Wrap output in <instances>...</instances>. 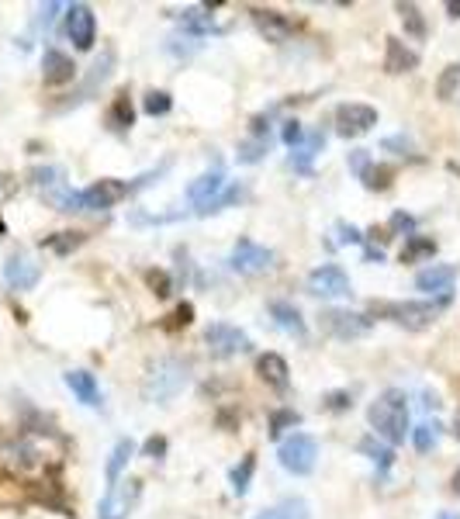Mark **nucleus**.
Instances as JSON below:
<instances>
[{
    "label": "nucleus",
    "mask_w": 460,
    "mask_h": 519,
    "mask_svg": "<svg viewBox=\"0 0 460 519\" xmlns=\"http://www.w3.org/2000/svg\"><path fill=\"white\" fill-rule=\"evenodd\" d=\"M367 419L374 426V433L384 437L391 447L405 443V437L412 433V429H408V399H405V391H398V388L381 391V395L370 402V408H367Z\"/></svg>",
    "instance_id": "1"
},
{
    "label": "nucleus",
    "mask_w": 460,
    "mask_h": 519,
    "mask_svg": "<svg viewBox=\"0 0 460 519\" xmlns=\"http://www.w3.org/2000/svg\"><path fill=\"white\" fill-rule=\"evenodd\" d=\"M191 381V367L177 357H159L156 364H149L146 378H142V399L153 405H167L177 399Z\"/></svg>",
    "instance_id": "2"
},
{
    "label": "nucleus",
    "mask_w": 460,
    "mask_h": 519,
    "mask_svg": "<svg viewBox=\"0 0 460 519\" xmlns=\"http://www.w3.org/2000/svg\"><path fill=\"white\" fill-rule=\"evenodd\" d=\"M446 305H450V298H436V302H370L367 315L370 319H388L395 326H405L416 332V329L433 326V319Z\"/></svg>",
    "instance_id": "3"
},
{
    "label": "nucleus",
    "mask_w": 460,
    "mask_h": 519,
    "mask_svg": "<svg viewBox=\"0 0 460 519\" xmlns=\"http://www.w3.org/2000/svg\"><path fill=\"white\" fill-rule=\"evenodd\" d=\"M277 461L288 475L305 478V475L315 471V461H319V440L308 437V433H291L288 440L277 447Z\"/></svg>",
    "instance_id": "4"
},
{
    "label": "nucleus",
    "mask_w": 460,
    "mask_h": 519,
    "mask_svg": "<svg viewBox=\"0 0 460 519\" xmlns=\"http://www.w3.org/2000/svg\"><path fill=\"white\" fill-rule=\"evenodd\" d=\"M319 326L326 329L336 340H357L374 329V319L367 312H350V308H322L319 312Z\"/></svg>",
    "instance_id": "5"
},
{
    "label": "nucleus",
    "mask_w": 460,
    "mask_h": 519,
    "mask_svg": "<svg viewBox=\"0 0 460 519\" xmlns=\"http://www.w3.org/2000/svg\"><path fill=\"white\" fill-rule=\"evenodd\" d=\"M129 194H132L129 180L104 177V180L91 184L87 191H80V212H108V208H115L118 201H125Z\"/></svg>",
    "instance_id": "6"
},
{
    "label": "nucleus",
    "mask_w": 460,
    "mask_h": 519,
    "mask_svg": "<svg viewBox=\"0 0 460 519\" xmlns=\"http://www.w3.org/2000/svg\"><path fill=\"white\" fill-rule=\"evenodd\" d=\"M205 343H208V353L218 357V360H229V357H239L250 350V336L239 326H229V322H211L205 329Z\"/></svg>",
    "instance_id": "7"
},
{
    "label": "nucleus",
    "mask_w": 460,
    "mask_h": 519,
    "mask_svg": "<svg viewBox=\"0 0 460 519\" xmlns=\"http://www.w3.org/2000/svg\"><path fill=\"white\" fill-rule=\"evenodd\" d=\"M229 267L235 274H243V277H256V274L273 267V250L253 243V239H239L229 253Z\"/></svg>",
    "instance_id": "8"
},
{
    "label": "nucleus",
    "mask_w": 460,
    "mask_h": 519,
    "mask_svg": "<svg viewBox=\"0 0 460 519\" xmlns=\"http://www.w3.org/2000/svg\"><path fill=\"white\" fill-rule=\"evenodd\" d=\"M378 125V108L370 104H360V101H346L336 108V132L343 139H357V135H367Z\"/></svg>",
    "instance_id": "9"
},
{
    "label": "nucleus",
    "mask_w": 460,
    "mask_h": 519,
    "mask_svg": "<svg viewBox=\"0 0 460 519\" xmlns=\"http://www.w3.org/2000/svg\"><path fill=\"white\" fill-rule=\"evenodd\" d=\"M350 291H353L350 274L340 264H322L308 274V294L315 298H346Z\"/></svg>",
    "instance_id": "10"
},
{
    "label": "nucleus",
    "mask_w": 460,
    "mask_h": 519,
    "mask_svg": "<svg viewBox=\"0 0 460 519\" xmlns=\"http://www.w3.org/2000/svg\"><path fill=\"white\" fill-rule=\"evenodd\" d=\"M139 492H142V481L139 478L108 485V495H104L101 505H97V516L101 519H125L129 516V509L135 505V499H139Z\"/></svg>",
    "instance_id": "11"
},
{
    "label": "nucleus",
    "mask_w": 460,
    "mask_h": 519,
    "mask_svg": "<svg viewBox=\"0 0 460 519\" xmlns=\"http://www.w3.org/2000/svg\"><path fill=\"white\" fill-rule=\"evenodd\" d=\"M66 35H70V42L77 45L80 53L94 49L97 18H94V11H91L87 4H70V7H66Z\"/></svg>",
    "instance_id": "12"
},
{
    "label": "nucleus",
    "mask_w": 460,
    "mask_h": 519,
    "mask_svg": "<svg viewBox=\"0 0 460 519\" xmlns=\"http://www.w3.org/2000/svg\"><path fill=\"white\" fill-rule=\"evenodd\" d=\"M253 24H256V32L264 35L267 42H284L294 35V28H298V21H291L284 11H273V7H253Z\"/></svg>",
    "instance_id": "13"
},
{
    "label": "nucleus",
    "mask_w": 460,
    "mask_h": 519,
    "mask_svg": "<svg viewBox=\"0 0 460 519\" xmlns=\"http://www.w3.org/2000/svg\"><path fill=\"white\" fill-rule=\"evenodd\" d=\"M111 70H115V49H104V56H101V59L94 62V66H91V73H87V80L80 83L77 94H70V101H62L59 108L66 111V108H77V104H83L87 97H94L97 87H104V83H108Z\"/></svg>",
    "instance_id": "14"
},
{
    "label": "nucleus",
    "mask_w": 460,
    "mask_h": 519,
    "mask_svg": "<svg viewBox=\"0 0 460 519\" xmlns=\"http://www.w3.org/2000/svg\"><path fill=\"white\" fill-rule=\"evenodd\" d=\"M39 277H42V267L35 260H28L24 253H14V256L4 264V281H7V288L32 291L39 284Z\"/></svg>",
    "instance_id": "15"
},
{
    "label": "nucleus",
    "mask_w": 460,
    "mask_h": 519,
    "mask_svg": "<svg viewBox=\"0 0 460 519\" xmlns=\"http://www.w3.org/2000/svg\"><path fill=\"white\" fill-rule=\"evenodd\" d=\"M42 80L45 87H62V83H73L77 80V62L59 53V49H45L42 56Z\"/></svg>",
    "instance_id": "16"
},
{
    "label": "nucleus",
    "mask_w": 460,
    "mask_h": 519,
    "mask_svg": "<svg viewBox=\"0 0 460 519\" xmlns=\"http://www.w3.org/2000/svg\"><path fill=\"white\" fill-rule=\"evenodd\" d=\"M454 281H457V267H454V264H433V267H426L419 277H416V288H419L422 294H440V298H450Z\"/></svg>",
    "instance_id": "17"
},
{
    "label": "nucleus",
    "mask_w": 460,
    "mask_h": 519,
    "mask_svg": "<svg viewBox=\"0 0 460 519\" xmlns=\"http://www.w3.org/2000/svg\"><path fill=\"white\" fill-rule=\"evenodd\" d=\"M412 70H419V53L416 49H408L402 39H384V73H412Z\"/></svg>",
    "instance_id": "18"
},
{
    "label": "nucleus",
    "mask_w": 460,
    "mask_h": 519,
    "mask_svg": "<svg viewBox=\"0 0 460 519\" xmlns=\"http://www.w3.org/2000/svg\"><path fill=\"white\" fill-rule=\"evenodd\" d=\"M256 374H260L264 385L277 388V391H284L291 385V367L281 353H260L256 357Z\"/></svg>",
    "instance_id": "19"
},
{
    "label": "nucleus",
    "mask_w": 460,
    "mask_h": 519,
    "mask_svg": "<svg viewBox=\"0 0 460 519\" xmlns=\"http://www.w3.org/2000/svg\"><path fill=\"white\" fill-rule=\"evenodd\" d=\"M222 187H225V173H222V167H215V170L201 173L191 187H187V201L197 205V208H205L208 201H215V197L222 194Z\"/></svg>",
    "instance_id": "20"
},
{
    "label": "nucleus",
    "mask_w": 460,
    "mask_h": 519,
    "mask_svg": "<svg viewBox=\"0 0 460 519\" xmlns=\"http://www.w3.org/2000/svg\"><path fill=\"white\" fill-rule=\"evenodd\" d=\"M62 381L87 408H101V385H97V378L91 370H66Z\"/></svg>",
    "instance_id": "21"
},
{
    "label": "nucleus",
    "mask_w": 460,
    "mask_h": 519,
    "mask_svg": "<svg viewBox=\"0 0 460 519\" xmlns=\"http://www.w3.org/2000/svg\"><path fill=\"white\" fill-rule=\"evenodd\" d=\"M270 315H273V322L291 332V336H298V340H305V319H302V312L291 305V302H270Z\"/></svg>",
    "instance_id": "22"
},
{
    "label": "nucleus",
    "mask_w": 460,
    "mask_h": 519,
    "mask_svg": "<svg viewBox=\"0 0 460 519\" xmlns=\"http://www.w3.org/2000/svg\"><path fill=\"white\" fill-rule=\"evenodd\" d=\"M132 125H135L132 97H129V91H118V97L111 101V108H108V129H111V132H125V129H132Z\"/></svg>",
    "instance_id": "23"
},
{
    "label": "nucleus",
    "mask_w": 460,
    "mask_h": 519,
    "mask_svg": "<svg viewBox=\"0 0 460 519\" xmlns=\"http://www.w3.org/2000/svg\"><path fill=\"white\" fill-rule=\"evenodd\" d=\"M322 146H326V135H322V132L305 135V142H302V146L291 153V167H294L298 173H311V159L322 153Z\"/></svg>",
    "instance_id": "24"
},
{
    "label": "nucleus",
    "mask_w": 460,
    "mask_h": 519,
    "mask_svg": "<svg viewBox=\"0 0 460 519\" xmlns=\"http://www.w3.org/2000/svg\"><path fill=\"white\" fill-rule=\"evenodd\" d=\"M433 253H436V239H433V235H422V232H412V235H405L402 264H419V260H433Z\"/></svg>",
    "instance_id": "25"
},
{
    "label": "nucleus",
    "mask_w": 460,
    "mask_h": 519,
    "mask_svg": "<svg viewBox=\"0 0 460 519\" xmlns=\"http://www.w3.org/2000/svg\"><path fill=\"white\" fill-rule=\"evenodd\" d=\"M135 454V443L132 440H118L115 450H111V457H108V467H104V475H108V485H118L121 481V471L129 467Z\"/></svg>",
    "instance_id": "26"
},
{
    "label": "nucleus",
    "mask_w": 460,
    "mask_h": 519,
    "mask_svg": "<svg viewBox=\"0 0 460 519\" xmlns=\"http://www.w3.org/2000/svg\"><path fill=\"white\" fill-rule=\"evenodd\" d=\"M180 24H184V32H191V35H215V32H222L211 14H205V7H187L184 14H177Z\"/></svg>",
    "instance_id": "27"
},
{
    "label": "nucleus",
    "mask_w": 460,
    "mask_h": 519,
    "mask_svg": "<svg viewBox=\"0 0 460 519\" xmlns=\"http://www.w3.org/2000/svg\"><path fill=\"white\" fill-rule=\"evenodd\" d=\"M256 519H311V509H308L305 499H284L281 505H273L267 513H260Z\"/></svg>",
    "instance_id": "28"
},
{
    "label": "nucleus",
    "mask_w": 460,
    "mask_h": 519,
    "mask_svg": "<svg viewBox=\"0 0 460 519\" xmlns=\"http://www.w3.org/2000/svg\"><path fill=\"white\" fill-rule=\"evenodd\" d=\"M395 11H398V18H402L405 32L412 35V39H426V18H422V11L416 4H395Z\"/></svg>",
    "instance_id": "29"
},
{
    "label": "nucleus",
    "mask_w": 460,
    "mask_h": 519,
    "mask_svg": "<svg viewBox=\"0 0 460 519\" xmlns=\"http://www.w3.org/2000/svg\"><path fill=\"white\" fill-rule=\"evenodd\" d=\"M253 471H256V454H246L243 461L232 467L229 481H232V492H235V495H246V492H250Z\"/></svg>",
    "instance_id": "30"
},
{
    "label": "nucleus",
    "mask_w": 460,
    "mask_h": 519,
    "mask_svg": "<svg viewBox=\"0 0 460 519\" xmlns=\"http://www.w3.org/2000/svg\"><path fill=\"white\" fill-rule=\"evenodd\" d=\"M360 180H364L367 191H388V187H391V180H395V170H391V167H384V163H374V159H370V167L360 173Z\"/></svg>",
    "instance_id": "31"
},
{
    "label": "nucleus",
    "mask_w": 460,
    "mask_h": 519,
    "mask_svg": "<svg viewBox=\"0 0 460 519\" xmlns=\"http://www.w3.org/2000/svg\"><path fill=\"white\" fill-rule=\"evenodd\" d=\"M87 243V235L83 232H56V235H49V239H42V246H49L53 253L59 256H66V253H73L77 246Z\"/></svg>",
    "instance_id": "32"
},
{
    "label": "nucleus",
    "mask_w": 460,
    "mask_h": 519,
    "mask_svg": "<svg viewBox=\"0 0 460 519\" xmlns=\"http://www.w3.org/2000/svg\"><path fill=\"white\" fill-rule=\"evenodd\" d=\"M460 91V62H450V66H443L440 80H436V97L440 101H454Z\"/></svg>",
    "instance_id": "33"
},
{
    "label": "nucleus",
    "mask_w": 460,
    "mask_h": 519,
    "mask_svg": "<svg viewBox=\"0 0 460 519\" xmlns=\"http://www.w3.org/2000/svg\"><path fill=\"white\" fill-rule=\"evenodd\" d=\"M440 433H443L440 423H419L416 429H412V443H416V450H419V454H429V450L440 443Z\"/></svg>",
    "instance_id": "34"
},
{
    "label": "nucleus",
    "mask_w": 460,
    "mask_h": 519,
    "mask_svg": "<svg viewBox=\"0 0 460 519\" xmlns=\"http://www.w3.org/2000/svg\"><path fill=\"white\" fill-rule=\"evenodd\" d=\"M298 423H302V416H298L294 408H277V412L270 416V429H267L270 440H281V437H284L288 429H294Z\"/></svg>",
    "instance_id": "35"
},
{
    "label": "nucleus",
    "mask_w": 460,
    "mask_h": 519,
    "mask_svg": "<svg viewBox=\"0 0 460 519\" xmlns=\"http://www.w3.org/2000/svg\"><path fill=\"white\" fill-rule=\"evenodd\" d=\"M360 454H367V457H370V461L378 464L381 471H388V467L395 464V454H391V447H384V443H378V440H374V437H364V440H360Z\"/></svg>",
    "instance_id": "36"
},
{
    "label": "nucleus",
    "mask_w": 460,
    "mask_h": 519,
    "mask_svg": "<svg viewBox=\"0 0 460 519\" xmlns=\"http://www.w3.org/2000/svg\"><path fill=\"white\" fill-rule=\"evenodd\" d=\"M267 153V135H250L246 142H239V163H260Z\"/></svg>",
    "instance_id": "37"
},
{
    "label": "nucleus",
    "mask_w": 460,
    "mask_h": 519,
    "mask_svg": "<svg viewBox=\"0 0 460 519\" xmlns=\"http://www.w3.org/2000/svg\"><path fill=\"white\" fill-rule=\"evenodd\" d=\"M146 288L153 291L156 298H170V294H173V281H170V274H167V270H159V267L146 270Z\"/></svg>",
    "instance_id": "38"
},
{
    "label": "nucleus",
    "mask_w": 460,
    "mask_h": 519,
    "mask_svg": "<svg viewBox=\"0 0 460 519\" xmlns=\"http://www.w3.org/2000/svg\"><path fill=\"white\" fill-rule=\"evenodd\" d=\"M170 108H173V97L167 94V91H149L146 94V101H142V111L146 115H170Z\"/></svg>",
    "instance_id": "39"
},
{
    "label": "nucleus",
    "mask_w": 460,
    "mask_h": 519,
    "mask_svg": "<svg viewBox=\"0 0 460 519\" xmlns=\"http://www.w3.org/2000/svg\"><path fill=\"white\" fill-rule=\"evenodd\" d=\"M243 194H246V191H243V187H229V191H225V194H218L215 201H208L205 208H197V215L205 218V215L222 212V208H229V205H235V201H243Z\"/></svg>",
    "instance_id": "40"
},
{
    "label": "nucleus",
    "mask_w": 460,
    "mask_h": 519,
    "mask_svg": "<svg viewBox=\"0 0 460 519\" xmlns=\"http://www.w3.org/2000/svg\"><path fill=\"white\" fill-rule=\"evenodd\" d=\"M191 322H194V305H191V302H180V305L173 308L170 319L163 322V329H167V332H177V329L191 326Z\"/></svg>",
    "instance_id": "41"
},
{
    "label": "nucleus",
    "mask_w": 460,
    "mask_h": 519,
    "mask_svg": "<svg viewBox=\"0 0 460 519\" xmlns=\"http://www.w3.org/2000/svg\"><path fill=\"white\" fill-rule=\"evenodd\" d=\"M167 447H170V443H167V437H163V433H153L149 440L142 443V457H153V461H163V457H167Z\"/></svg>",
    "instance_id": "42"
},
{
    "label": "nucleus",
    "mask_w": 460,
    "mask_h": 519,
    "mask_svg": "<svg viewBox=\"0 0 460 519\" xmlns=\"http://www.w3.org/2000/svg\"><path fill=\"white\" fill-rule=\"evenodd\" d=\"M350 405H353L350 391H329L326 399H322V408H326V412H346Z\"/></svg>",
    "instance_id": "43"
},
{
    "label": "nucleus",
    "mask_w": 460,
    "mask_h": 519,
    "mask_svg": "<svg viewBox=\"0 0 460 519\" xmlns=\"http://www.w3.org/2000/svg\"><path fill=\"white\" fill-rule=\"evenodd\" d=\"M284 142H288L291 149H298V146L305 142V129H302L298 118H288V121H284Z\"/></svg>",
    "instance_id": "44"
},
{
    "label": "nucleus",
    "mask_w": 460,
    "mask_h": 519,
    "mask_svg": "<svg viewBox=\"0 0 460 519\" xmlns=\"http://www.w3.org/2000/svg\"><path fill=\"white\" fill-rule=\"evenodd\" d=\"M381 146L384 149H398L402 156H416V142H412L408 135H388Z\"/></svg>",
    "instance_id": "45"
},
{
    "label": "nucleus",
    "mask_w": 460,
    "mask_h": 519,
    "mask_svg": "<svg viewBox=\"0 0 460 519\" xmlns=\"http://www.w3.org/2000/svg\"><path fill=\"white\" fill-rule=\"evenodd\" d=\"M412 229H416V218L405 212H395L391 222H388V232H408V235H412Z\"/></svg>",
    "instance_id": "46"
},
{
    "label": "nucleus",
    "mask_w": 460,
    "mask_h": 519,
    "mask_svg": "<svg viewBox=\"0 0 460 519\" xmlns=\"http://www.w3.org/2000/svg\"><path fill=\"white\" fill-rule=\"evenodd\" d=\"M336 229H340V235H343V243H353V246H364V243H367V235L357 229V226H346V222H340Z\"/></svg>",
    "instance_id": "47"
},
{
    "label": "nucleus",
    "mask_w": 460,
    "mask_h": 519,
    "mask_svg": "<svg viewBox=\"0 0 460 519\" xmlns=\"http://www.w3.org/2000/svg\"><path fill=\"white\" fill-rule=\"evenodd\" d=\"M367 167H370V153H367V149H353V153H350V170L360 177Z\"/></svg>",
    "instance_id": "48"
},
{
    "label": "nucleus",
    "mask_w": 460,
    "mask_h": 519,
    "mask_svg": "<svg viewBox=\"0 0 460 519\" xmlns=\"http://www.w3.org/2000/svg\"><path fill=\"white\" fill-rule=\"evenodd\" d=\"M364 256L370 260V264H381V260H384V250H381V246H367V243H364Z\"/></svg>",
    "instance_id": "49"
},
{
    "label": "nucleus",
    "mask_w": 460,
    "mask_h": 519,
    "mask_svg": "<svg viewBox=\"0 0 460 519\" xmlns=\"http://www.w3.org/2000/svg\"><path fill=\"white\" fill-rule=\"evenodd\" d=\"M446 11H450V18H460V0H450Z\"/></svg>",
    "instance_id": "50"
},
{
    "label": "nucleus",
    "mask_w": 460,
    "mask_h": 519,
    "mask_svg": "<svg viewBox=\"0 0 460 519\" xmlns=\"http://www.w3.org/2000/svg\"><path fill=\"white\" fill-rule=\"evenodd\" d=\"M446 167H450V173H457V177H460V163H457V159H450Z\"/></svg>",
    "instance_id": "51"
},
{
    "label": "nucleus",
    "mask_w": 460,
    "mask_h": 519,
    "mask_svg": "<svg viewBox=\"0 0 460 519\" xmlns=\"http://www.w3.org/2000/svg\"><path fill=\"white\" fill-rule=\"evenodd\" d=\"M454 437L460 440V408H457V419H454Z\"/></svg>",
    "instance_id": "52"
},
{
    "label": "nucleus",
    "mask_w": 460,
    "mask_h": 519,
    "mask_svg": "<svg viewBox=\"0 0 460 519\" xmlns=\"http://www.w3.org/2000/svg\"><path fill=\"white\" fill-rule=\"evenodd\" d=\"M454 492H457V495H460V471H457V475H454Z\"/></svg>",
    "instance_id": "53"
},
{
    "label": "nucleus",
    "mask_w": 460,
    "mask_h": 519,
    "mask_svg": "<svg viewBox=\"0 0 460 519\" xmlns=\"http://www.w3.org/2000/svg\"><path fill=\"white\" fill-rule=\"evenodd\" d=\"M436 519H460V516H457V513H440Z\"/></svg>",
    "instance_id": "54"
},
{
    "label": "nucleus",
    "mask_w": 460,
    "mask_h": 519,
    "mask_svg": "<svg viewBox=\"0 0 460 519\" xmlns=\"http://www.w3.org/2000/svg\"><path fill=\"white\" fill-rule=\"evenodd\" d=\"M0 232H4V218H0Z\"/></svg>",
    "instance_id": "55"
}]
</instances>
